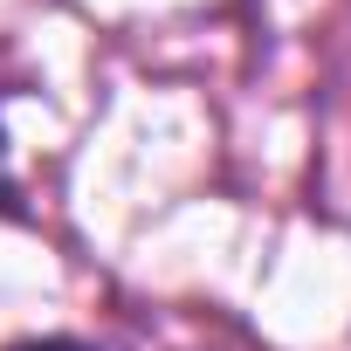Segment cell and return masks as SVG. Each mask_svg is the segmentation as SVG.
Listing matches in <instances>:
<instances>
[{
    "instance_id": "2",
    "label": "cell",
    "mask_w": 351,
    "mask_h": 351,
    "mask_svg": "<svg viewBox=\"0 0 351 351\" xmlns=\"http://www.w3.org/2000/svg\"><path fill=\"white\" fill-rule=\"evenodd\" d=\"M0 207H14V186H8V165H0Z\"/></svg>"
},
{
    "instance_id": "1",
    "label": "cell",
    "mask_w": 351,
    "mask_h": 351,
    "mask_svg": "<svg viewBox=\"0 0 351 351\" xmlns=\"http://www.w3.org/2000/svg\"><path fill=\"white\" fill-rule=\"evenodd\" d=\"M14 351H90V344H76V337H35V344H14Z\"/></svg>"
}]
</instances>
